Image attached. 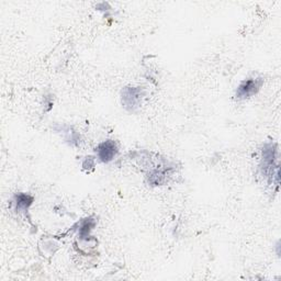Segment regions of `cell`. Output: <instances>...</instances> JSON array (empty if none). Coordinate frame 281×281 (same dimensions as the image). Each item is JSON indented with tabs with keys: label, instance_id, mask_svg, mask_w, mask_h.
Returning <instances> with one entry per match:
<instances>
[{
	"label": "cell",
	"instance_id": "cell-3",
	"mask_svg": "<svg viewBox=\"0 0 281 281\" xmlns=\"http://www.w3.org/2000/svg\"><path fill=\"white\" fill-rule=\"evenodd\" d=\"M31 202H32V199L29 196H25V195H21L18 197L17 199V205L19 206V208H28V206L31 204Z\"/></svg>",
	"mask_w": 281,
	"mask_h": 281
},
{
	"label": "cell",
	"instance_id": "cell-1",
	"mask_svg": "<svg viewBox=\"0 0 281 281\" xmlns=\"http://www.w3.org/2000/svg\"><path fill=\"white\" fill-rule=\"evenodd\" d=\"M261 83V81L258 80V79H249V80L243 82L240 86L239 91H237V96H239V98H247V97H250L259 89Z\"/></svg>",
	"mask_w": 281,
	"mask_h": 281
},
{
	"label": "cell",
	"instance_id": "cell-2",
	"mask_svg": "<svg viewBox=\"0 0 281 281\" xmlns=\"http://www.w3.org/2000/svg\"><path fill=\"white\" fill-rule=\"evenodd\" d=\"M98 154L100 160L102 161H111L117 154V146L116 144L111 140H107V142L102 143L98 148Z\"/></svg>",
	"mask_w": 281,
	"mask_h": 281
}]
</instances>
